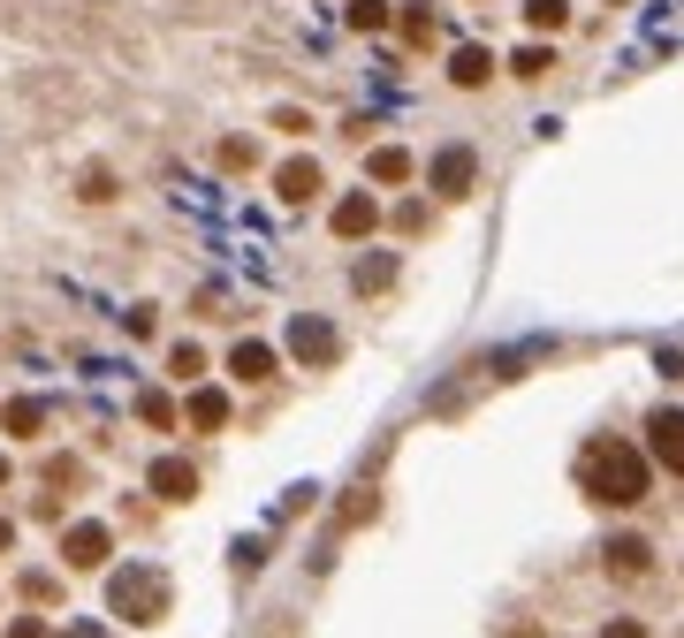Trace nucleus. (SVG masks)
I'll list each match as a JSON object with an SVG mask.
<instances>
[{
  "label": "nucleus",
  "mask_w": 684,
  "mask_h": 638,
  "mask_svg": "<svg viewBox=\"0 0 684 638\" xmlns=\"http://www.w3.org/2000/svg\"><path fill=\"white\" fill-rule=\"evenodd\" d=\"M646 449L639 441H624V433H594L586 449H578V494L600 502V510H632L646 502Z\"/></svg>",
  "instance_id": "nucleus-1"
},
{
  "label": "nucleus",
  "mask_w": 684,
  "mask_h": 638,
  "mask_svg": "<svg viewBox=\"0 0 684 638\" xmlns=\"http://www.w3.org/2000/svg\"><path fill=\"white\" fill-rule=\"evenodd\" d=\"M107 608L123 616V624H160L175 608V586L160 562H123L115 578H107Z\"/></svg>",
  "instance_id": "nucleus-2"
},
{
  "label": "nucleus",
  "mask_w": 684,
  "mask_h": 638,
  "mask_svg": "<svg viewBox=\"0 0 684 638\" xmlns=\"http://www.w3.org/2000/svg\"><path fill=\"white\" fill-rule=\"evenodd\" d=\"M290 357H297L304 373H328L342 357V335L320 320V312H297V320H290Z\"/></svg>",
  "instance_id": "nucleus-3"
},
{
  "label": "nucleus",
  "mask_w": 684,
  "mask_h": 638,
  "mask_svg": "<svg viewBox=\"0 0 684 638\" xmlns=\"http://www.w3.org/2000/svg\"><path fill=\"white\" fill-rule=\"evenodd\" d=\"M427 175H433V198H441V206H465L471 190H479V160H471L465 145H441Z\"/></svg>",
  "instance_id": "nucleus-4"
},
{
  "label": "nucleus",
  "mask_w": 684,
  "mask_h": 638,
  "mask_svg": "<svg viewBox=\"0 0 684 638\" xmlns=\"http://www.w3.org/2000/svg\"><path fill=\"white\" fill-rule=\"evenodd\" d=\"M646 457L684 479V403H662V411L646 419Z\"/></svg>",
  "instance_id": "nucleus-5"
},
{
  "label": "nucleus",
  "mask_w": 684,
  "mask_h": 638,
  "mask_svg": "<svg viewBox=\"0 0 684 638\" xmlns=\"http://www.w3.org/2000/svg\"><path fill=\"white\" fill-rule=\"evenodd\" d=\"M600 570H608L616 586H639L646 570H654V548H646L639 532H608V548H600Z\"/></svg>",
  "instance_id": "nucleus-6"
},
{
  "label": "nucleus",
  "mask_w": 684,
  "mask_h": 638,
  "mask_svg": "<svg viewBox=\"0 0 684 638\" xmlns=\"http://www.w3.org/2000/svg\"><path fill=\"white\" fill-rule=\"evenodd\" d=\"M107 554H115V532H107V524H91V517L61 532V562H69V570H99Z\"/></svg>",
  "instance_id": "nucleus-7"
},
{
  "label": "nucleus",
  "mask_w": 684,
  "mask_h": 638,
  "mask_svg": "<svg viewBox=\"0 0 684 638\" xmlns=\"http://www.w3.org/2000/svg\"><path fill=\"white\" fill-rule=\"evenodd\" d=\"M274 198L282 206H312L320 198V160H282L274 168Z\"/></svg>",
  "instance_id": "nucleus-8"
},
{
  "label": "nucleus",
  "mask_w": 684,
  "mask_h": 638,
  "mask_svg": "<svg viewBox=\"0 0 684 638\" xmlns=\"http://www.w3.org/2000/svg\"><path fill=\"white\" fill-rule=\"evenodd\" d=\"M373 228H381V206H373L365 190H350V198L335 206V236H342V244H365Z\"/></svg>",
  "instance_id": "nucleus-9"
},
{
  "label": "nucleus",
  "mask_w": 684,
  "mask_h": 638,
  "mask_svg": "<svg viewBox=\"0 0 684 638\" xmlns=\"http://www.w3.org/2000/svg\"><path fill=\"white\" fill-rule=\"evenodd\" d=\"M274 365H282V357H274L266 342H236V350H228V373H236L244 387H266V381H274Z\"/></svg>",
  "instance_id": "nucleus-10"
},
{
  "label": "nucleus",
  "mask_w": 684,
  "mask_h": 638,
  "mask_svg": "<svg viewBox=\"0 0 684 638\" xmlns=\"http://www.w3.org/2000/svg\"><path fill=\"white\" fill-rule=\"evenodd\" d=\"M487 77H495V53H487V46H457V53H449V85L457 91H479Z\"/></svg>",
  "instance_id": "nucleus-11"
},
{
  "label": "nucleus",
  "mask_w": 684,
  "mask_h": 638,
  "mask_svg": "<svg viewBox=\"0 0 684 638\" xmlns=\"http://www.w3.org/2000/svg\"><path fill=\"white\" fill-rule=\"evenodd\" d=\"M153 494H160V502H190V494H198V471L183 464V457H160V464H153Z\"/></svg>",
  "instance_id": "nucleus-12"
},
{
  "label": "nucleus",
  "mask_w": 684,
  "mask_h": 638,
  "mask_svg": "<svg viewBox=\"0 0 684 638\" xmlns=\"http://www.w3.org/2000/svg\"><path fill=\"white\" fill-rule=\"evenodd\" d=\"M0 425H8L16 441H39V433H46V403H39V395H16V403L0 411Z\"/></svg>",
  "instance_id": "nucleus-13"
},
{
  "label": "nucleus",
  "mask_w": 684,
  "mask_h": 638,
  "mask_svg": "<svg viewBox=\"0 0 684 638\" xmlns=\"http://www.w3.org/2000/svg\"><path fill=\"white\" fill-rule=\"evenodd\" d=\"M365 175H373V183H411V175H419V160H411L403 145H373V160H365Z\"/></svg>",
  "instance_id": "nucleus-14"
},
{
  "label": "nucleus",
  "mask_w": 684,
  "mask_h": 638,
  "mask_svg": "<svg viewBox=\"0 0 684 638\" xmlns=\"http://www.w3.org/2000/svg\"><path fill=\"white\" fill-rule=\"evenodd\" d=\"M183 419L198 425V433H221V425H228V395H221V387H198V395H190V411H183Z\"/></svg>",
  "instance_id": "nucleus-15"
},
{
  "label": "nucleus",
  "mask_w": 684,
  "mask_h": 638,
  "mask_svg": "<svg viewBox=\"0 0 684 638\" xmlns=\"http://www.w3.org/2000/svg\"><path fill=\"white\" fill-rule=\"evenodd\" d=\"M350 282H358V297H381L388 282H395V252H373V258H358V274H350Z\"/></svg>",
  "instance_id": "nucleus-16"
},
{
  "label": "nucleus",
  "mask_w": 684,
  "mask_h": 638,
  "mask_svg": "<svg viewBox=\"0 0 684 638\" xmlns=\"http://www.w3.org/2000/svg\"><path fill=\"white\" fill-rule=\"evenodd\" d=\"M548 69H556V53H548V46H517V53H510V77H517V85H540Z\"/></svg>",
  "instance_id": "nucleus-17"
},
{
  "label": "nucleus",
  "mask_w": 684,
  "mask_h": 638,
  "mask_svg": "<svg viewBox=\"0 0 684 638\" xmlns=\"http://www.w3.org/2000/svg\"><path fill=\"white\" fill-rule=\"evenodd\" d=\"M137 419L153 425V433H175V419H183V411H175V403L160 395V387H145V395H137Z\"/></svg>",
  "instance_id": "nucleus-18"
},
{
  "label": "nucleus",
  "mask_w": 684,
  "mask_h": 638,
  "mask_svg": "<svg viewBox=\"0 0 684 638\" xmlns=\"http://www.w3.org/2000/svg\"><path fill=\"white\" fill-rule=\"evenodd\" d=\"M525 23H532V31H563V23H570V0H525Z\"/></svg>",
  "instance_id": "nucleus-19"
},
{
  "label": "nucleus",
  "mask_w": 684,
  "mask_h": 638,
  "mask_svg": "<svg viewBox=\"0 0 684 638\" xmlns=\"http://www.w3.org/2000/svg\"><path fill=\"white\" fill-rule=\"evenodd\" d=\"M168 373H175V381H198V373H206V350H198V342H175V350H168Z\"/></svg>",
  "instance_id": "nucleus-20"
},
{
  "label": "nucleus",
  "mask_w": 684,
  "mask_h": 638,
  "mask_svg": "<svg viewBox=\"0 0 684 638\" xmlns=\"http://www.w3.org/2000/svg\"><path fill=\"white\" fill-rule=\"evenodd\" d=\"M388 23V0H350V31H381Z\"/></svg>",
  "instance_id": "nucleus-21"
},
{
  "label": "nucleus",
  "mask_w": 684,
  "mask_h": 638,
  "mask_svg": "<svg viewBox=\"0 0 684 638\" xmlns=\"http://www.w3.org/2000/svg\"><path fill=\"white\" fill-rule=\"evenodd\" d=\"M214 160H221V168H228V175H244V168H252V160H258V153H252V137H228V145H221Z\"/></svg>",
  "instance_id": "nucleus-22"
},
{
  "label": "nucleus",
  "mask_w": 684,
  "mask_h": 638,
  "mask_svg": "<svg viewBox=\"0 0 684 638\" xmlns=\"http://www.w3.org/2000/svg\"><path fill=\"white\" fill-rule=\"evenodd\" d=\"M403 46H433V16L427 8H403Z\"/></svg>",
  "instance_id": "nucleus-23"
},
{
  "label": "nucleus",
  "mask_w": 684,
  "mask_h": 638,
  "mask_svg": "<svg viewBox=\"0 0 684 638\" xmlns=\"http://www.w3.org/2000/svg\"><path fill=\"white\" fill-rule=\"evenodd\" d=\"M85 198H91V206H107V198H115V175H107V168H85Z\"/></svg>",
  "instance_id": "nucleus-24"
},
{
  "label": "nucleus",
  "mask_w": 684,
  "mask_h": 638,
  "mask_svg": "<svg viewBox=\"0 0 684 638\" xmlns=\"http://www.w3.org/2000/svg\"><path fill=\"white\" fill-rule=\"evenodd\" d=\"M53 593H61V586H53L46 570H23V600H31V608H39V600H53Z\"/></svg>",
  "instance_id": "nucleus-25"
},
{
  "label": "nucleus",
  "mask_w": 684,
  "mask_h": 638,
  "mask_svg": "<svg viewBox=\"0 0 684 638\" xmlns=\"http://www.w3.org/2000/svg\"><path fill=\"white\" fill-rule=\"evenodd\" d=\"M274 129H282V137H304L312 115H304V107H274Z\"/></svg>",
  "instance_id": "nucleus-26"
},
{
  "label": "nucleus",
  "mask_w": 684,
  "mask_h": 638,
  "mask_svg": "<svg viewBox=\"0 0 684 638\" xmlns=\"http://www.w3.org/2000/svg\"><path fill=\"white\" fill-rule=\"evenodd\" d=\"M600 638H654V631H646L639 616H616V624H608V631H600Z\"/></svg>",
  "instance_id": "nucleus-27"
},
{
  "label": "nucleus",
  "mask_w": 684,
  "mask_h": 638,
  "mask_svg": "<svg viewBox=\"0 0 684 638\" xmlns=\"http://www.w3.org/2000/svg\"><path fill=\"white\" fill-rule=\"evenodd\" d=\"M8 638H46V624H39V616H16V624H8Z\"/></svg>",
  "instance_id": "nucleus-28"
},
{
  "label": "nucleus",
  "mask_w": 684,
  "mask_h": 638,
  "mask_svg": "<svg viewBox=\"0 0 684 638\" xmlns=\"http://www.w3.org/2000/svg\"><path fill=\"white\" fill-rule=\"evenodd\" d=\"M61 638H107V631H99V624H69Z\"/></svg>",
  "instance_id": "nucleus-29"
},
{
  "label": "nucleus",
  "mask_w": 684,
  "mask_h": 638,
  "mask_svg": "<svg viewBox=\"0 0 684 638\" xmlns=\"http://www.w3.org/2000/svg\"><path fill=\"white\" fill-rule=\"evenodd\" d=\"M502 638H540V624H510V631H502Z\"/></svg>",
  "instance_id": "nucleus-30"
},
{
  "label": "nucleus",
  "mask_w": 684,
  "mask_h": 638,
  "mask_svg": "<svg viewBox=\"0 0 684 638\" xmlns=\"http://www.w3.org/2000/svg\"><path fill=\"white\" fill-rule=\"evenodd\" d=\"M8 548H16V524H8V517H0V554H8Z\"/></svg>",
  "instance_id": "nucleus-31"
},
{
  "label": "nucleus",
  "mask_w": 684,
  "mask_h": 638,
  "mask_svg": "<svg viewBox=\"0 0 684 638\" xmlns=\"http://www.w3.org/2000/svg\"><path fill=\"white\" fill-rule=\"evenodd\" d=\"M0 487H8V457H0Z\"/></svg>",
  "instance_id": "nucleus-32"
},
{
  "label": "nucleus",
  "mask_w": 684,
  "mask_h": 638,
  "mask_svg": "<svg viewBox=\"0 0 684 638\" xmlns=\"http://www.w3.org/2000/svg\"><path fill=\"white\" fill-rule=\"evenodd\" d=\"M608 8H624V0H608Z\"/></svg>",
  "instance_id": "nucleus-33"
}]
</instances>
